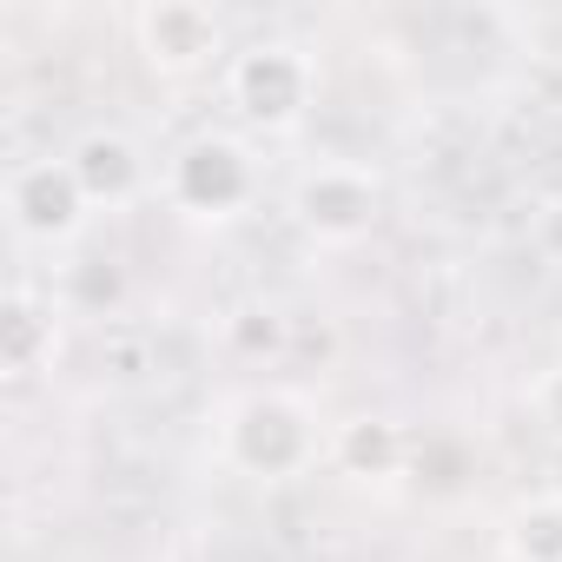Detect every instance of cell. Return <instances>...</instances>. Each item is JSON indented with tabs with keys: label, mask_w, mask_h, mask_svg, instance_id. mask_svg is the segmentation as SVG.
Instances as JSON below:
<instances>
[{
	"label": "cell",
	"mask_w": 562,
	"mask_h": 562,
	"mask_svg": "<svg viewBox=\"0 0 562 562\" xmlns=\"http://www.w3.org/2000/svg\"><path fill=\"white\" fill-rule=\"evenodd\" d=\"M232 331L245 338V351H278V338H285V325H278V312H238Z\"/></svg>",
	"instance_id": "obj_12"
},
{
	"label": "cell",
	"mask_w": 562,
	"mask_h": 562,
	"mask_svg": "<svg viewBox=\"0 0 562 562\" xmlns=\"http://www.w3.org/2000/svg\"><path fill=\"white\" fill-rule=\"evenodd\" d=\"M67 166H74V179H80V192H87L93 212H126V205H139V199L159 186L153 159H146L139 139L120 133V126L80 133V139L67 146Z\"/></svg>",
	"instance_id": "obj_7"
},
{
	"label": "cell",
	"mask_w": 562,
	"mask_h": 562,
	"mask_svg": "<svg viewBox=\"0 0 562 562\" xmlns=\"http://www.w3.org/2000/svg\"><path fill=\"white\" fill-rule=\"evenodd\" d=\"M54 351H60V312L41 305L34 292H14L8 312H0V364H8V378L21 384V378L47 371Z\"/></svg>",
	"instance_id": "obj_8"
},
{
	"label": "cell",
	"mask_w": 562,
	"mask_h": 562,
	"mask_svg": "<svg viewBox=\"0 0 562 562\" xmlns=\"http://www.w3.org/2000/svg\"><path fill=\"white\" fill-rule=\"evenodd\" d=\"M378 205H384L378 172L358 166V159H338V153H331V159H312V166L292 179V225H299L312 245H331V251L371 238Z\"/></svg>",
	"instance_id": "obj_4"
},
{
	"label": "cell",
	"mask_w": 562,
	"mask_h": 562,
	"mask_svg": "<svg viewBox=\"0 0 562 562\" xmlns=\"http://www.w3.org/2000/svg\"><path fill=\"white\" fill-rule=\"evenodd\" d=\"M225 106L251 126V133H299L305 113L318 106V60L312 47L285 41V34H265L232 47L225 60Z\"/></svg>",
	"instance_id": "obj_3"
},
{
	"label": "cell",
	"mask_w": 562,
	"mask_h": 562,
	"mask_svg": "<svg viewBox=\"0 0 562 562\" xmlns=\"http://www.w3.org/2000/svg\"><path fill=\"white\" fill-rule=\"evenodd\" d=\"M218 463L245 483H292L305 476L331 443L318 430V411L305 391H285V384H258L245 397H232L218 411Z\"/></svg>",
	"instance_id": "obj_1"
},
{
	"label": "cell",
	"mask_w": 562,
	"mask_h": 562,
	"mask_svg": "<svg viewBox=\"0 0 562 562\" xmlns=\"http://www.w3.org/2000/svg\"><path fill=\"white\" fill-rule=\"evenodd\" d=\"M331 463H338L345 476H397L404 437H397V424H384V417H351V424H338V437H331Z\"/></svg>",
	"instance_id": "obj_9"
},
{
	"label": "cell",
	"mask_w": 562,
	"mask_h": 562,
	"mask_svg": "<svg viewBox=\"0 0 562 562\" xmlns=\"http://www.w3.org/2000/svg\"><path fill=\"white\" fill-rule=\"evenodd\" d=\"M159 192L179 218L192 225H232L258 205L265 192V166L238 133H192L186 146L166 153L159 166Z\"/></svg>",
	"instance_id": "obj_2"
},
{
	"label": "cell",
	"mask_w": 562,
	"mask_h": 562,
	"mask_svg": "<svg viewBox=\"0 0 562 562\" xmlns=\"http://www.w3.org/2000/svg\"><path fill=\"white\" fill-rule=\"evenodd\" d=\"M503 555L509 562H562V496H529L503 516Z\"/></svg>",
	"instance_id": "obj_10"
},
{
	"label": "cell",
	"mask_w": 562,
	"mask_h": 562,
	"mask_svg": "<svg viewBox=\"0 0 562 562\" xmlns=\"http://www.w3.org/2000/svg\"><path fill=\"white\" fill-rule=\"evenodd\" d=\"M549 496H562V450L549 457Z\"/></svg>",
	"instance_id": "obj_13"
},
{
	"label": "cell",
	"mask_w": 562,
	"mask_h": 562,
	"mask_svg": "<svg viewBox=\"0 0 562 562\" xmlns=\"http://www.w3.org/2000/svg\"><path fill=\"white\" fill-rule=\"evenodd\" d=\"M522 404H529V417L555 437V450H562V364H549V371H536V384L522 391Z\"/></svg>",
	"instance_id": "obj_11"
},
{
	"label": "cell",
	"mask_w": 562,
	"mask_h": 562,
	"mask_svg": "<svg viewBox=\"0 0 562 562\" xmlns=\"http://www.w3.org/2000/svg\"><path fill=\"white\" fill-rule=\"evenodd\" d=\"M133 47L159 80H199V74H212V60H232L225 21L205 0H153V8H139Z\"/></svg>",
	"instance_id": "obj_6"
},
{
	"label": "cell",
	"mask_w": 562,
	"mask_h": 562,
	"mask_svg": "<svg viewBox=\"0 0 562 562\" xmlns=\"http://www.w3.org/2000/svg\"><path fill=\"white\" fill-rule=\"evenodd\" d=\"M0 205H8V232L21 245H41V251H60L87 232L93 205L67 166V153H41V159H14L8 166V186H0Z\"/></svg>",
	"instance_id": "obj_5"
}]
</instances>
